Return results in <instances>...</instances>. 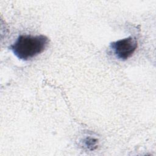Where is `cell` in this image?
Listing matches in <instances>:
<instances>
[{
	"mask_svg": "<svg viewBox=\"0 0 156 156\" xmlns=\"http://www.w3.org/2000/svg\"><path fill=\"white\" fill-rule=\"evenodd\" d=\"M48 43V38L43 35H21L9 48L19 59L27 61L41 53Z\"/></svg>",
	"mask_w": 156,
	"mask_h": 156,
	"instance_id": "6da1fadb",
	"label": "cell"
},
{
	"mask_svg": "<svg viewBox=\"0 0 156 156\" xmlns=\"http://www.w3.org/2000/svg\"><path fill=\"white\" fill-rule=\"evenodd\" d=\"M110 48L118 59L126 60L135 51L137 48V40L136 38L130 36L111 43Z\"/></svg>",
	"mask_w": 156,
	"mask_h": 156,
	"instance_id": "7a4b0ae2",
	"label": "cell"
},
{
	"mask_svg": "<svg viewBox=\"0 0 156 156\" xmlns=\"http://www.w3.org/2000/svg\"><path fill=\"white\" fill-rule=\"evenodd\" d=\"M85 146L88 147V149H90L91 150L94 149V146H96L97 143V140L92 138H87L84 140Z\"/></svg>",
	"mask_w": 156,
	"mask_h": 156,
	"instance_id": "3957f363",
	"label": "cell"
}]
</instances>
